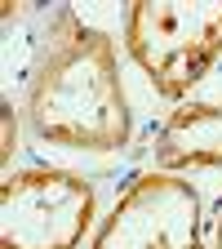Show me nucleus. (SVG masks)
Returning a JSON list of instances; mask_svg holds the SVG:
<instances>
[{
  "mask_svg": "<svg viewBox=\"0 0 222 249\" xmlns=\"http://www.w3.org/2000/svg\"><path fill=\"white\" fill-rule=\"evenodd\" d=\"M27 124L36 142L107 156L129 142V98H124L116 45L89 27L76 9H58L27 85Z\"/></svg>",
  "mask_w": 222,
  "mask_h": 249,
  "instance_id": "nucleus-1",
  "label": "nucleus"
},
{
  "mask_svg": "<svg viewBox=\"0 0 222 249\" xmlns=\"http://www.w3.org/2000/svg\"><path fill=\"white\" fill-rule=\"evenodd\" d=\"M124 45L160 98H182L222 53V0H134Z\"/></svg>",
  "mask_w": 222,
  "mask_h": 249,
  "instance_id": "nucleus-2",
  "label": "nucleus"
},
{
  "mask_svg": "<svg viewBox=\"0 0 222 249\" xmlns=\"http://www.w3.org/2000/svg\"><path fill=\"white\" fill-rule=\"evenodd\" d=\"M93 223V187L67 169H22L0 187V249H76Z\"/></svg>",
  "mask_w": 222,
  "mask_h": 249,
  "instance_id": "nucleus-3",
  "label": "nucleus"
},
{
  "mask_svg": "<svg viewBox=\"0 0 222 249\" xmlns=\"http://www.w3.org/2000/svg\"><path fill=\"white\" fill-rule=\"evenodd\" d=\"M93 249H209L200 240V192L160 169L134 178L107 213Z\"/></svg>",
  "mask_w": 222,
  "mask_h": 249,
  "instance_id": "nucleus-4",
  "label": "nucleus"
},
{
  "mask_svg": "<svg viewBox=\"0 0 222 249\" xmlns=\"http://www.w3.org/2000/svg\"><path fill=\"white\" fill-rule=\"evenodd\" d=\"M222 165V103L178 107L151 142V169H218Z\"/></svg>",
  "mask_w": 222,
  "mask_h": 249,
  "instance_id": "nucleus-5",
  "label": "nucleus"
},
{
  "mask_svg": "<svg viewBox=\"0 0 222 249\" xmlns=\"http://www.w3.org/2000/svg\"><path fill=\"white\" fill-rule=\"evenodd\" d=\"M0 124H5V147H0V160L14 165V151H18V116L9 103H0Z\"/></svg>",
  "mask_w": 222,
  "mask_h": 249,
  "instance_id": "nucleus-6",
  "label": "nucleus"
},
{
  "mask_svg": "<svg viewBox=\"0 0 222 249\" xmlns=\"http://www.w3.org/2000/svg\"><path fill=\"white\" fill-rule=\"evenodd\" d=\"M213 249H222V209H218V236H213Z\"/></svg>",
  "mask_w": 222,
  "mask_h": 249,
  "instance_id": "nucleus-7",
  "label": "nucleus"
}]
</instances>
